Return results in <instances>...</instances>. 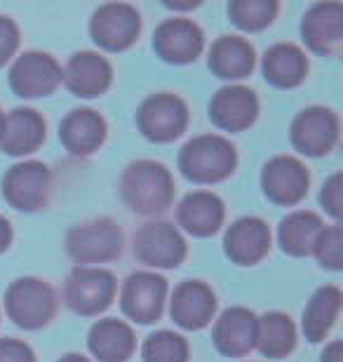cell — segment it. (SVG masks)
Wrapping results in <instances>:
<instances>
[{"label":"cell","instance_id":"603a6c76","mask_svg":"<svg viewBox=\"0 0 343 362\" xmlns=\"http://www.w3.org/2000/svg\"><path fill=\"white\" fill-rule=\"evenodd\" d=\"M45 139V120L33 108H14L5 115L0 148L7 156H28Z\"/></svg>","mask_w":343,"mask_h":362},{"label":"cell","instance_id":"5bb4252c","mask_svg":"<svg viewBox=\"0 0 343 362\" xmlns=\"http://www.w3.org/2000/svg\"><path fill=\"white\" fill-rule=\"evenodd\" d=\"M303 42L315 54L334 57L343 47V5L318 3L303 14L301 21Z\"/></svg>","mask_w":343,"mask_h":362},{"label":"cell","instance_id":"277c9868","mask_svg":"<svg viewBox=\"0 0 343 362\" xmlns=\"http://www.w3.org/2000/svg\"><path fill=\"white\" fill-rule=\"evenodd\" d=\"M66 250L78 264H104L122 252V230L113 219H92L73 226L66 235Z\"/></svg>","mask_w":343,"mask_h":362},{"label":"cell","instance_id":"9a60e30c","mask_svg":"<svg viewBox=\"0 0 343 362\" xmlns=\"http://www.w3.org/2000/svg\"><path fill=\"white\" fill-rule=\"evenodd\" d=\"M202 45H205V35L191 19H167L153 35V49L160 59L170 64L195 62L202 52Z\"/></svg>","mask_w":343,"mask_h":362},{"label":"cell","instance_id":"836d02e7","mask_svg":"<svg viewBox=\"0 0 343 362\" xmlns=\"http://www.w3.org/2000/svg\"><path fill=\"white\" fill-rule=\"evenodd\" d=\"M19 47V28L10 17L0 14V66H5L12 59V54Z\"/></svg>","mask_w":343,"mask_h":362},{"label":"cell","instance_id":"ba28073f","mask_svg":"<svg viewBox=\"0 0 343 362\" xmlns=\"http://www.w3.org/2000/svg\"><path fill=\"white\" fill-rule=\"evenodd\" d=\"M141 31L139 12L127 3H106L94 10L90 21L92 40L108 52H122L134 45Z\"/></svg>","mask_w":343,"mask_h":362},{"label":"cell","instance_id":"44dd1931","mask_svg":"<svg viewBox=\"0 0 343 362\" xmlns=\"http://www.w3.org/2000/svg\"><path fill=\"white\" fill-rule=\"evenodd\" d=\"M106 139V122L92 108H76L59 125V141L73 156H90Z\"/></svg>","mask_w":343,"mask_h":362},{"label":"cell","instance_id":"4dcf8cb0","mask_svg":"<svg viewBox=\"0 0 343 362\" xmlns=\"http://www.w3.org/2000/svg\"><path fill=\"white\" fill-rule=\"evenodd\" d=\"M144 362H188L186 339L170 329H160L144 341Z\"/></svg>","mask_w":343,"mask_h":362},{"label":"cell","instance_id":"74e56055","mask_svg":"<svg viewBox=\"0 0 343 362\" xmlns=\"http://www.w3.org/2000/svg\"><path fill=\"white\" fill-rule=\"evenodd\" d=\"M59 362H90L85 356H78V353H69V356H64Z\"/></svg>","mask_w":343,"mask_h":362},{"label":"cell","instance_id":"3957f363","mask_svg":"<svg viewBox=\"0 0 343 362\" xmlns=\"http://www.w3.org/2000/svg\"><path fill=\"white\" fill-rule=\"evenodd\" d=\"M5 310L14 325L24 329H38L52 320L57 310L54 289L45 280L19 278L7 287Z\"/></svg>","mask_w":343,"mask_h":362},{"label":"cell","instance_id":"f1b7e54d","mask_svg":"<svg viewBox=\"0 0 343 362\" xmlns=\"http://www.w3.org/2000/svg\"><path fill=\"white\" fill-rule=\"evenodd\" d=\"M341 310V289L334 285L320 287L310 296L308 306L303 310V334L310 341H322L337 322Z\"/></svg>","mask_w":343,"mask_h":362},{"label":"cell","instance_id":"7a4b0ae2","mask_svg":"<svg viewBox=\"0 0 343 362\" xmlns=\"http://www.w3.org/2000/svg\"><path fill=\"white\" fill-rule=\"evenodd\" d=\"M236 165V146L219 134L193 136L179 153V170L195 184H216V181L231 177Z\"/></svg>","mask_w":343,"mask_h":362},{"label":"cell","instance_id":"e575fe53","mask_svg":"<svg viewBox=\"0 0 343 362\" xmlns=\"http://www.w3.org/2000/svg\"><path fill=\"white\" fill-rule=\"evenodd\" d=\"M0 362H35V356L24 341L0 339Z\"/></svg>","mask_w":343,"mask_h":362},{"label":"cell","instance_id":"e0dca14e","mask_svg":"<svg viewBox=\"0 0 343 362\" xmlns=\"http://www.w3.org/2000/svg\"><path fill=\"white\" fill-rule=\"evenodd\" d=\"M216 310V296L200 280H186L174 289L170 315L181 329H202Z\"/></svg>","mask_w":343,"mask_h":362},{"label":"cell","instance_id":"cb8c5ba5","mask_svg":"<svg viewBox=\"0 0 343 362\" xmlns=\"http://www.w3.org/2000/svg\"><path fill=\"white\" fill-rule=\"evenodd\" d=\"M134 332L118 317H104L90 329L87 346L99 362H127L134 353Z\"/></svg>","mask_w":343,"mask_h":362},{"label":"cell","instance_id":"8992f818","mask_svg":"<svg viewBox=\"0 0 343 362\" xmlns=\"http://www.w3.org/2000/svg\"><path fill=\"white\" fill-rule=\"evenodd\" d=\"M115 296V278L111 271L97 266H78L69 275L64 287V299L78 315H99L111 306Z\"/></svg>","mask_w":343,"mask_h":362},{"label":"cell","instance_id":"2e32d148","mask_svg":"<svg viewBox=\"0 0 343 362\" xmlns=\"http://www.w3.org/2000/svg\"><path fill=\"white\" fill-rule=\"evenodd\" d=\"M257 94L243 85H226L209 101V118L223 132H243L257 120Z\"/></svg>","mask_w":343,"mask_h":362},{"label":"cell","instance_id":"8fae6325","mask_svg":"<svg viewBox=\"0 0 343 362\" xmlns=\"http://www.w3.org/2000/svg\"><path fill=\"white\" fill-rule=\"evenodd\" d=\"M167 296V282L163 275L151 271H136L125 280L120 292V306L129 320L151 325L163 315Z\"/></svg>","mask_w":343,"mask_h":362},{"label":"cell","instance_id":"6da1fadb","mask_svg":"<svg viewBox=\"0 0 343 362\" xmlns=\"http://www.w3.org/2000/svg\"><path fill=\"white\" fill-rule=\"evenodd\" d=\"M120 193L132 212L144 216L160 214L172 202L174 179L163 163L136 160L122 172Z\"/></svg>","mask_w":343,"mask_h":362},{"label":"cell","instance_id":"d4e9b609","mask_svg":"<svg viewBox=\"0 0 343 362\" xmlns=\"http://www.w3.org/2000/svg\"><path fill=\"white\" fill-rule=\"evenodd\" d=\"M254 47L240 35H221L209 49V69L223 81H243L254 71Z\"/></svg>","mask_w":343,"mask_h":362},{"label":"cell","instance_id":"30bf717a","mask_svg":"<svg viewBox=\"0 0 343 362\" xmlns=\"http://www.w3.org/2000/svg\"><path fill=\"white\" fill-rule=\"evenodd\" d=\"M291 146L303 156H325L339 141V115L332 108L308 106L296 115L289 129Z\"/></svg>","mask_w":343,"mask_h":362},{"label":"cell","instance_id":"9c48e42d","mask_svg":"<svg viewBox=\"0 0 343 362\" xmlns=\"http://www.w3.org/2000/svg\"><path fill=\"white\" fill-rule=\"evenodd\" d=\"M134 255L151 269H177L186 257V240L172 223L149 221L134 233Z\"/></svg>","mask_w":343,"mask_h":362},{"label":"cell","instance_id":"484cf974","mask_svg":"<svg viewBox=\"0 0 343 362\" xmlns=\"http://www.w3.org/2000/svg\"><path fill=\"white\" fill-rule=\"evenodd\" d=\"M308 59L294 42H277L264 54V78L280 90H291L303 83Z\"/></svg>","mask_w":343,"mask_h":362},{"label":"cell","instance_id":"1f68e13d","mask_svg":"<svg viewBox=\"0 0 343 362\" xmlns=\"http://www.w3.org/2000/svg\"><path fill=\"white\" fill-rule=\"evenodd\" d=\"M313 255L318 257L320 266L330 271L343 269V228L339 223H334L330 228H322V233L318 235L315 245H313Z\"/></svg>","mask_w":343,"mask_h":362},{"label":"cell","instance_id":"4316f807","mask_svg":"<svg viewBox=\"0 0 343 362\" xmlns=\"http://www.w3.org/2000/svg\"><path fill=\"white\" fill-rule=\"evenodd\" d=\"M322 221L315 212H306V209H296V212L287 214L280 221L277 228V240L284 255L289 257H306L313 252L318 235L322 233Z\"/></svg>","mask_w":343,"mask_h":362},{"label":"cell","instance_id":"7402d4cb","mask_svg":"<svg viewBox=\"0 0 343 362\" xmlns=\"http://www.w3.org/2000/svg\"><path fill=\"white\" fill-rule=\"evenodd\" d=\"M177 219L179 226L195 238L214 235L223 223V202L209 191H193L181 200Z\"/></svg>","mask_w":343,"mask_h":362},{"label":"cell","instance_id":"7c38bea8","mask_svg":"<svg viewBox=\"0 0 343 362\" xmlns=\"http://www.w3.org/2000/svg\"><path fill=\"white\" fill-rule=\"evenodd\" d=\"M62 83V66L47 52H24L10 69L12 90L24 99L47 97Z\"/></svg>","mask_w":343,"mask_h":362},{"label":"cell","instance_id":"ac0fdd59","mask_svg":"<svg viewBox=\"0 0 343 362\" xmlns=\"http://www.w3.org/2000/svg\"><path fill=\"white\" fill-rule=\"evenodd\" d=\"M226 255L240 266L259 264L271 250V228L259 216H243L226 230Z\"/></svg>","mask_w":343,"mask_h":362},{"label":"cell","instance_id":"4fadbf2b","mask_svg":"<svg viewBox=\"0 0 343 362\" xmlns=\"http://www.w3.org/2000/svg\"><path fill=\"white\" fill-rule=\"evenodd\" d=\"M308 170L294 156H275L266 163L261 172V186H264L266 198L275 205H296L308 193Z\"/></svg>","mask_w":343,"mask_h":362},{"label":"cell","instance_id":"8d00e7d4","mask_svg":"<svg viewBox=\"0 0 343 362\" xmlns=\"http://www.w3.org/2000/svg\"><path fill=\"white\" fill-rule=\"evenodd\" d=\"M12 243V226L5 216H0V252H5Z\"/></svg>","mask_w":343,"mask_h":362},{"label":"cell","instance_id":"52a82bcc","mask_svg":"<svg viewBox=\"0 0 343 362\" xmlns=\"http://www.w3.org/2000/svg\"><path fill=\"white\" fill-rule=\"evenodd\" d=\"M52 193V175L47 165L38 160H24L7 170L3 179V195L14 209L38 212L47 205Z\"/></svg>","mask_w":343,"mask_h":362},{"label":"cell","instance_id":"83f0119b","mask_svg":"<svg viewBox=\"0 0 343 362\" xmlns=\"http://www.w3.org/2000/svg\"><path fill=\"white\" fill-rule=\"evenodd\" d=\"M254 346H257L266 358L289 356L296 346V329H294L291 317L284 313H277V310L257 317Z\"/></svg>","mask_w":343,"mask_h":362},{"label":"cell","instance_id":"d6a6232c","mask_svg":"<svg viewBox=\"0 0 343 362\" xmlns=\"http://www.w3.org/2000/svg\"><path fill=\"white\" fill-rule=\"evenodd\" d=\"M320 202H322L327 214L334 216V219H341V214H343V179H341V175H334L322 186Z\"/></svg>","mask_w":343,"mask_h":362},{"label":"cell","instance_id":"f35d334b","mask_svg":"<svg viewBox=\"0 0 343 362\" xmlns=\"http://www.w3.org/2000/svg\"><path fill=\"white\" fill-rule=\"evenodd\" d=\"M3 125H5V113L0 111V134H3Z\"/></svg>","mask_w":343,"mask_h":362},{"label":"cell","instance_id":"d6986e66","mask_svg":"<svg viewBox=\"0 0 343 362\" xmlns=\"http://www.w3.org/2000/svg\"><path fill=\"white\" fill-rule=\"evenodd\" d=\"M113 78L111 64L97 52H78L73 54L66 69H62V81L76 97L92 99L108 90Z\"/></svg>","mask_w":343,"mask_h":362},{"label":"cell","instance_id":"ffe728a7","mask_svg":"<svg viewBox=\"0 0 343 362\" xmlns=\"http://www.w3.org/2000/svg\"><path fill=\"white\" fill-rule=\"evenodd\" d=\"M257 315L250 308L233 306L223 310L214 325V344L219 353L228 358H243L254 349Z\"/></svg>","mask_w":343,"mask_h":362},{"label":"cell","instance_id":"d590c367","mask_svg":"<svg viewBox=\"0 0 343 362\" xmlns=\"http://www.w3.org/2000/svg\"><path fill=\"white\" fill-rule=\"evenodd\" d=\"M322 362H343V344L339 341H332L330 346L325 349L322 353Z\"/></svg>","mask_w":343,"mask_h":362},{"label":"cell","instance_id":"5b68a950","mask_svg":"<svg viewBox=\"0 0 343 362\" xmlns=\"http://www.w3.org/2000/svg\"><path fill=\"white\" fill-rule=\"evenodd\" d=\"M136 125L146 139L156 144L174 141L184 134L188 125V106L184 99L172 92L153 94L139 106Z\"/></svg>","mask_w":343,"mask_h":362},{"label":"cell","instance_id":"f546056e","mask_svg":"<svg viewBox=\"0 0 343 362\" xmlns=\"http://www.w3.org/2000/svg\"><path fill=\"white\" fill-rule=\"evenodd\" d=\"M277 14L275 0H233L228 5V17L243 31H261Z\"/></svg>","mask_w":343,"mask_h":362}]
</instances>
